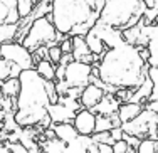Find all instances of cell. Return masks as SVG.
<instances>
[{"mask_svg":"<svg viewBox=\"0 0 158 153\" xmlns=\"http://www.w3.org/2000/svg\"><path fill=\"white\" fill-rule=\"evenodd\" d=\"M148 62L140 56V49L123 42L106 54L98 62V77L114 89L135 91L148 77Z\"/></svg>","mask_w":158,"mask_h":153,"instance_id":"obj_1","label":"cell"},{"mask_svg":"<svg viewBox=\"0 0 158 153\" xmlns=\"http://www.w3.org/2000/svg\"><path fill=\"white\" fill-rule=\"evenodd\" d=\"M20 91L15 98V113L14 121L19 128H34L40 126L49 114L51 106L49 86L54 81H46L35 72V69L22 71L19 76Z\"/></svg>","mask_w":158,"mask_h":153,"instance_id":"obj_2","label":"cell"},{"mask_svg":"<svg viewBox=\"0 0 158 153\" xmlns=\"http://www.w3.org/2000/svg\"><path fill=\"white\" fill-rule=\"evenodd\" d=\"M51 7L56 31L67 37H84L99 20V14L93 12L84 0H52Z\"/></svg>","mask_w":158,"mask_h":153,"instance_id":"obj_3","label":"cell"},{"mask_svg":"<svg viewBox=\"0 0 158 153\" xmlns=\"http://www.w3.org/2000/svg\"><path fill=\"white\" fill-rule=\"evenodd\" d=\"M146 7L141 0H104L99 20L116 31L131 29L143 19Z\"/></svg>","mask_w":158,"mask_h":153,"instance_id":"obj_4","label":"cell"},{"mask_svg":"<svg viewBox=\"0 0 158 153\" xmlns=\"http://www.w3.org/2000/svg\"><path fill=\"white\" fill-rule=\"evenodd\" d=\"M22 46L31 52L39 49V47L57 46V31H56L54 24L47 17H40L34 20L24 40H22Z\"/></svg>","mask_w":158,"mask_h":153,"instance_id":"obj_5","label":"cell"},{"mask_svg":"<svg viewBox=\"0 0 158 153\" xmlns=\"http://www.w3.org/2000/svg\"><path fill=\"white\" fill-rule=\"evenodd\" d=\"M121 130L138 140H158V114L145 108L135 119L121 125Z\"/></svg>","mask_w":158,"mask_h":153,"instance_id":"obj_6","label":"cell"},{"mask_svg":"<svg viewBox=\"0 0 158 153\" xmlns=\"http://www.w3.org/2000/svg\"><path fill=\"white\" fill-rule=\"evenodd\" d=\"M0 57L9 61V62H12V64H15L17 68H20V71H29V69L35 68L32 52L27 51L19 42L3 44V46L0 47Z\"/></svg>","mask_w":158,"mask_h":153,"instance_id":"obj_7","label":"cell"},{"mask_svg":"<svg viewBox=\"0 0 158 153\" xmlns=\"http://www.w3.org/2000/svg\"><path fill=\"white\" fill-rule=\"evenodd\" d=\"M93 66H88L84 62L73 61L69 66H66V76L64 81L69 88H81L84 89L88 84H91Z\"/></svg>","mask_w":158,"mask_h":153,"instance_id":"obj_8","label":"cell"},{"mask_svg":"<svg viewBox=\"0 0 158 153\" xmlns=\"http://www.w3.org/2000/svg\"><path fill=\"white\" fill-rule=\"evenodd\" d=\"M94 34L99 37L101 40H103V44L106 46V49H114V47L121 46L123 42H125V39H123V32L121 31H116V29L110 27V25H106L104 22L98 20L94 25H93L91 29Z\"/></svg>","mask_w":158,"mask_h":153,"instance_id":"obj_9","label":"cell"},{"mask_svg":"<svg viewBox=\"0 0 158 153\" xmlns=\"http://www.w3.org/2000/svg\"><path fill=\"white\" fill-rule=\"evenodd\" d=\"M73 126L76 128L79 136H93L96 128V114L89 110H81L79 113H76Z\"/></svg>","mask_w":158,"mask_h":153,"instance_id":"obj_10","label":"cell"},{"mask_svg":"<svg viewBox=\"0 0 158 153\" xmlns=\"http://www.w3.org/2000/svg\"><path fill=\"white\" fill-rule=\"evenodd\" d=\"M71 42H73V57L74 61L77 62H84L88 66H94L96 62H99V57L91 54L88 44H86L84 37L82 35H76V37H71Z\"/></svg>","mask_w":158,"mask_h":153,"instance_id":"obj_11","label":"cell"},{"mask_svg":"<svg viewBox=\"0 0 158 153\" xmlns=\"http://www.w3.org/2000/svg\"><path fill=\"white\" fill-rule=\"evenodd\" d=\"M123 39H125L126 44L130 46H135V47H148V35H146V22L141 20L138 22L135 27L131 29H126L123 31Z\"/></svg>","mask_w":158,"mask_h":153,"instance_id":"obj_12","label":"cell"},{"mask_svg":"<svg viewBox=\"0 0 158 153\" xmlns=\"http://www.w3.org/2000/svg\"><path fill=\"white\" fill-rule=\"evenodd\" d=\"M104 98V91L101 88H98L94 84H88L81 93V98H79V103H81L82 110H89L96 108L99 101Z\"/></svg>","mask_w":158,"mask_h":153,"instance_id":"obj_13","label":"cell"},{"mask_svg":"<svg viewBox=\"0 0 158 153\" xmlns=\"http://www.w3.org/2000/svg\"><path fill=\"white\" fill-rule=\"evenodd\" d=\"M47 114L51 118L52 125H61V123H69L73 125L74 118H76V111L69 110L67 106H62V104L56 103V104H51L47 110Z\"/></svg>","mask_w":158,"mask_h":153,"instance_id":"obj_14","label":"cell"},{"mask_svg":"<svg viewBox=\"0 0 158 153\" xmlns=\"http://www.w3.org/2000/svg\"><path fill=\"white\" fill-rule=\"evenodd\" d=\"M19 22L20 15L17 12V0H0V25Z\"/></svg>","mask_w":158,"mask_h":153,"instance_id":"obj_15","label":"cell"},{"mask_svg":"<svg viewBox=\"0 0 158 153\" xmlns=\"http://www.w3.org/2000/svg\"><path fill=\"white\" fill-rule=\"evenodd\" d=\"M146 35H148V66L150 68H158V24L146 25Z\"/></svg>","mask_w":158,"mask_h":153,"instance_id":"obj_16","label":"cell"},{"mask_svg":"<svg viewBox=\"0 0 158 153\" xmlns=\"http://www.w3.org/2000/svg\"><path fill=\"white\" fill-rule=\"evenodd\" d=\"M121 106V103L116 99L114 94H104V98L99 101L96 108H93V113L99 114V116H113V114H118V110Z\"/></svg>","mask_w":158,"mask_h":153,"instance_id":"obj_17","label":"cell"},{"mask_svg":"<svg viewBox=\"0 0 158 153\" xmlns=\"http://www.w3.org/2000/svg\"><path fill=\"white\" fill-rule=\"evenodd\" d=\"M51 130L54 131V136L57 138V140H61L64 145H69L73 143L74 140L79 136L76 128H74L73 125H69V123H61V125H51Z\"/></svg>","mask_w":158,"mask_h":153,"instance_id":"obj_18","label":"cell"},{"mask_svg":"<svg viewBox=\"0 0 158 153\" xmlns=\"http://www.w3.org/2000/svg\"><path fill=\"white\" fill-rule=\"evenodd\" d=\"M145 110V104H136V103H123L118 110V118L121 121V125L131 121Z\"/></svg>","mask_w":158,"mask_h":153,"instance_id":"obj_19","label":"cell"},{"mask_svg":"<svg viewBox=\"0 0 158 153\" xmlns=\"http://www.w3.org/2000/svg\"><path fill=\"white\" fill-rule=\"evenodd\" d=\"M153 94V84L152 81L146 77L145 81L141 83V86H138L136 89L133 91V94H131V99L130 103H136V104H146L150 99V96Z\"/></svg>","mask_w":158,"mask_h":153,"instance_id":"obj_20","label":"cell"},{"mask_svg":"<svg viewBox=\"0 0 158 153\" xmlns=\"http://www.w3.org/2000/svg\"><path fill=\"white\" fill-rule=\"evenodd\" d=\"M121 121H119L118 114H113V116H99L96 114V128L94 133H104V131H111L114 128H119Z\"/></svg>","mask_w":158,"mask_h":153,"instance_id":"obj_21","label":"cell"},{"mask_svg":"<svg viewBox=\"0 0 158 153\" xmlns=\"http://www.w3.org/2000/svg\"><path fill=\"white\" fill-rule=\"evenodd\" d=\"M84 40H86V44H88V47H89V51H91V54L93 56H96V57H103L104 54H106V46L103 44V40L98 37L93 31H89L88 34L84 35Z\"/></svg>","mask_w":158,"mask_h":153,"instance_id":"obj_22","label":"cell"},{"mask_svg":"<svg viewBox=\"0 0 158 153\" xmlns=\"http://www.w3.org/2000/svg\"><path fill=\"white\" fill-rule=\"evenodd\" d=\"M19 34V24H3L0 25V47L3 44L15 42Z\"/></svg>","mask_w":158,"mask_h":153,"instance_id":"obj_23","label":"cell"},{"mask_svg":"<svg viewBox=\"0 0 158 153\" xmlns=\"http://www.w3.org/2000/svg\"><path fill=\"white\" fill-rule=\"evenodd\" d=\"M0 91H2L3 98H10V99H15L19 91H20V83H19V77H10V79L0 83Z\"/></svg>","mask_w":158,"mask_h":153,"instance_id":"obj_24","label":"cell"},{"mask_svg":"<svg viewBox=\"0 0 158 153\" xmlns=\"http://www.w3.org/2000/svg\"><path fill=\"white\" fill-rule=\"evenodd\" d=\"M35 72L39 74L42 79H46V81H54L56 79V66L52 64L51 61H39L35 64Z\"/></svg>","mask_w":158,"mask_h":153,"instance_id":"obj_25","label":"cell"},{"mask_svg":"<svg viewBox=\"0 0 158 153\" xmlns=\"http://www.w3.org/2000/svg\"><path fill=\"white\" fill-rule=\"evenodd\" d=\"M39 147L42 148L44 153H62L66 145L57 138H51V140H42L39 143Z\"/></svg>","mask_w":158,"mask_h":153,"instance_id":"obj_26","label":"cell"},{"mask_svg":"<svg viewBox=\"0 0 158 153\" xmlns=\"http://www.w3.org/2000/svg\"><path fill=\"white\" fill-rule=\"evenodd\" d=\"M37 3H39V0H17V12L20 19H27Z\"/></svg>","mask_w":158,"mask_h":153,"instance_id":"obj_27","label":"cell"},{"mask_svg":"<svg viewBox=\"0 0 158 153\" xmlns=\"http://www.w3.org/2000/svg\"><path fill=\"white\" fill-rule=\"evenodd\" d=\"M136 153H158V140H141Z\"/></svg>","mask_w":158,"mask_h":153,"instance_id":"obj_28","label":"cell"},{"mask_svg":"<svg viewBox=\"0 0 158 153\" xmlns=\"http://www.w3.org/2000/svg\"><path fill=\"white\" fill-rule=\"evenodd\" d=\"M12 69H14L12 62H9V61L0 57V83H3V81L12 77Z\"/></svg>","mask_w":158,"mask_h":153,"instance_id":"obj_29","label":"cell"},{"mask_svg":"<svg viewBox=\"0 0 158 153\" xmlns=\"http://www.w3.org/2000/svg\"><path fill=\"white\" fill-rule=\"evenodd\" d=\"M93 141H96L98 145H108V147H113L114 145V141H113V138L110 135V131H104V133H94V135L91 136Z\"/></svg>","mask_w":158,"mask_h":153,"instance_id":"obj_30","label":"cell"},{"mask_svg":"<svg viewBox=\"0 0 158 153\" xmlns=\"http://www.w3.org/2000/svg\"><path fill=\"white\" fill-rule=\"evenodd\" d=\"M61 57H62V51L59 46H52L49 47L47 51V61H51L54 66H57L59 62H61Z\"/></svg>","mask_w":158,"mask_h":153,"instance_id":"obj_31","label":"cell"},{"mask_svg":"<svg viewBox=\"0 0 158 153\" xmlns=\"http://www.w3.org/2000/svg\"><path fill=\"white\" fill-rule=\"evenodd\" d=\"M7 147L10 148V151L12 153H40L39 148H34V150H29V148L22 147L20 143H5Z\"/></svg>","mask_w":158,"mask_h":153,"instance_id":"obj_32","label":"cell"},{"mask_svg":"<svg viewBox=\"0 0 158 153\" xmlns=\"http://www.w3.org/2000/svg\"><path fill=\"white\" fill-rule=\"evenodd\" d=\"M148 79L153 84V94H158V68L148 69Z\"/></svg>","mask_w":158,"mask_h":153,"instance_id":"obj_33","label":"cell"},{"mask_svg":"<svg viewBox=\"0 0 158 153\" xmlns=\"http://www.w3.org/2000/svg\"><path fill=\"white\" fill-rule=\"evenodd\" d=\"M84 2L88 3L89 9L96 14H101V10H103V7H104V0H84Z\"/></svg>","mask_w":158,"mask_h":153,"instance_id":"obj_34","label":"cell"},{"mask_svg":"<svg viewBox=\"0 0 158 153\" xmlns=\"http://www.w3.org/2000/svg\"><path fill=\"white\" fill-rule=\"evenodd\" d=\"M111 150H113V153H128L130 147H128V143L125 140H121V141H116V143L111 147Z\"/></svg>","mask_w":158,"mask_h":153,"instance_id":"obj_35","label":"cell"},{"mask_svg":"<svg viewBox=\"0 0 158 153\" xmlns=\"http://www.w3.org/2000/svg\"><path fill=\"white\" fill-rule=\"evenodd\" d=\"M145 108L158 114V94H152V96H150V99H148V103L145 104Z\"/></svg>","mask_w":158,"mask_h":153,"instance_id":"obj_36","label":"cell"},{"mask_svg":"<svg viewBox=\"0 0 158 153\" xmlns=\"http://www.w3.org/2000/svg\"><path fill=\"white\" fill-rule=\"evenodd\" d=\"M61 47L62 54H73V42H71V37H66L61 44H57Z\"/></svg>","mask_w":158,"mask_h":153,"instance_id":"obj_37","label":"cell"},{"mask_svg":"<svg viewBox=\"0 0 158 153\" xmlns=\"http://www.w3.org/2000/svg\"><path fill=\"white\" fill-rule=\"evenodd\" d=\"M123 140L128 143V147H130V148H135V150H136V148L140 147V143H141V140H138L136 136H130V135H126V133L123 135Z\"/></svg>","mask_w":158,"mask_h":153,"instance_id":"obj_38","label":"cell"},{"mask_svg":"<svg viewBox=\"0 0 158 153\" xmlns=\"http://www.w3.org/2000/svg\"><path fill=\"white\" fill-rule=\"evenodd\" d=\"M110 135H111V138H113V141H121L123 140V135H125V133H123V130H121V126H119V128H114V130H111L110 131Z\"/></svg>","mask_w":158,"mask_h":153,"instance_id":"obj_39","label":"cell"},{"mask_svg":"<svg viewBox=\"0 0 158 153\" xmlns=\"http://www.w3.org/2000/svg\"><path fill=\"white\" fill-rule=\"evenodd\" d=\"M64 76H66V68L61 64H57L56 66V79H54V83L56 81H64Z\"/></svg>","mask_w":158,"mask_h":153,"instance_id":"obj_40","label":"cell"},{"mask_svg":"<svg viewBox=\"0 0 158 153\" xmlns=\"http://www.w3.org/2000/svg\"><path fill=\"white\" fill-rule=\"evenodd\" d=\"M73 61H74L73 54H62V57H61V62H59V64L66 68V66H69V64H71V62H73Z\"/></svg>","mask_w":158,"mask_h":153,"instance_id":"obj_41","label":"cell"},{"mask_svg":"<svg viewBox=\"0 0 158 153\" xmlns=\"http://www.w3.org/2000/svg\"><path fill=\"white\" fill-rule=\"evenodd\" d=\"M3 118H5V113H3L2 110H0V143H2L3 138H7L5 131H3Z\"/></svg>","mask_w":158,"mask_h":153,"instance_id":"obj_42","label":"cell"},{"mask_svg":"<svg viewBox=\"0 0 158 153\" xmlns=\"http://www.w3.org/2000/svg\"><path fill=\"white\" fill-rule=\"evenodd\" d=\"M146 9H158V0H141Z\"/></svg>","mask_w":158,"mask_h":153,"instance_id":"obj_43","label":"cell"},{"mask_svg":"<svg viewBox=\"0 0 158 153\" xmlns=\"http://www.w3.org/2000/svg\"><path fill=\"white\" fill-rule=\"evenodd\" d=\"M0 153H12V151H10V148L5 143H0Z\"/></svg>","mask_w":158,"mask_h":153,"instance_id":"obj_44","label":"cell"},{"mask_svg":"<svg viewBox=\"0 0 158 153\" xmlns=\"http://www.w3.org/2000/svg\"><path fill=\"white\" fill-rule=\"evenodd\" d=\"M155 24H158V17H156V20H155Z\"/></svg>","mask_w":158,"mask_h":153,"instance_id":"obj_45","label":"cell"}]
</instances>
